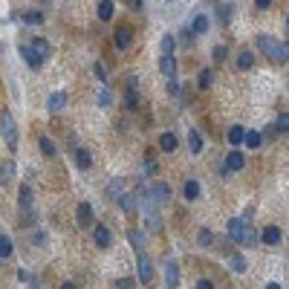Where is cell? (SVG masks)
Returning <instances> with one entry per match:
<instances>
[{
	"label": "cell",
	"mask_w": 289,
	"mask_h": 289,
	"mask_svg": "<svg viewBox=\"0 0 289 289\" xmlns=\"http://www.w3.org/2000/svg\"><path fill=\"white\" fill-rule=\"evenodd\" d=\"M257 46H260L272 61H286L289 58L286 41H275V38H269V35H257Z\"/></svg>",
	"instance_id": "cell-1"
},
{
	"label": "cell",
	"mask_w": 289,
	"mask_h": 289,
	"mask_svg": "<svg viewBox=\"0 0 289 289\" xmlns=\"http://www.w3.org/2000/svg\"><path fill=\"white\" fill-rule=\"evenodd\" d=\"M0 136H3L6 145H9V150H18V125H15L12 113L0 116Z\"/></svg>",
	"instance_id": "cell-2"
},
{
	"label": "cell",
	"mask_w": 289,
	"mask_h": 289,
	"mask_svg": "<svg viewBox=\"0 0 289 289\" xmlns=\"http://www.w3.org/2000/svg\"><path fill=\"white\" fill-rule=\"evenodd\" d=\"M243 165H246L243 153H240V150H231L229 156H226V162H223V176H229V173L243 171Z\"/></svg>",
	"instance_id": "cell-3"
},
{
	"label": "cell",
	"mask_w": 289,
	"mask_h": 289,
	"mask_svg": "<svg viewBox=\"0 0 289 289\" xmlns=\"http://www.w3.org/2000/svg\"><path fill=\"white\" fill-rule=\"evenodd\" d=\"M139 78L136 75H127V92H125V107L127 110H136L139 107Z\"/></svg>",
	"instance_id": "cell-4"
},
{
	"label": "cell",
	"mask_w": 289,
	"mask_h": 289,
	"mask_svg": "<svg viewBox=\"0 0 289 289\" xmlns=\"http://www.w3.org/2000/svg\"><path fill=\"white\" fill-rule=\"evenodd\" d=\"M148 194H150V200H153L156 206H165V203H171V194H173V191H171V185H168V182H156V185L148 191Z\"/></svg>",
	"instance_id": "cell-5"
},
{
	"label": "cell",
	"mask_w": 289,
	"mask_h": 289,
	"mask_svg": "<svg viewBox=\"0 0 289 289\" xmlns=\"http://www.w3.org/2000/svg\"><path fill=\"white\" fill-rule=\"evenodd\" d=\"M165 283H168V289L179 286V266L173 257H165Z\"/></svg>",
	"instance_id": "cell-6"
},
{
	"label": "cell",
	"mask_w": 289,
	"mask_h": 289,
	"mask_svg": "<svg viewBox=\"0 0 289 289\" xmlns=\"http://www.w3.org/2000/svg\"><path fill=\"white\" fill-rule=\"evenodd\" d=\"M92 240H95V246H99V249H107V246L113 243V234H110V229H107L104 223H99V226L92 229Z\"/></svg>",
	"instance_id": "cell-7"
},
{
	"label": "cell",
	"mask_w": 289,
	"mask_h": 289,
	"mask_svg": "<svg viewBox=\"0 0 289 289\" xmlns=\"http://www.w3.org/2000/svg\"><path fill=\"white\" fill-rule=\"evenodd\" d=\"M136 272H139V280H142V283H150V280H153V266H150L148 254H139Z\"/></svg>",
	"instance_id": "cell-8"
},
{
	"label": "cell",
	"mask_w": 289,
	"mask_h": 289,
	"mask_svg": "<svg viewBox=\"0 0 289 289\" xmlns=\"http://www.w3.org/2000/svg\"><path fill=\"white\" fill-rule=\"evenodd\" d=\"M119 203H122V211H125L127 217H136V214H139V200H136V194L125 191V194L119 197Z\"/></svg>",
	"instance_id": "cell-9"
},
{
	"label": "cell",
	"mask_w": 289,
	"mask_h": 289,
	"mask_svg": "<svg viewBox=\"0 0 289 289\" xmlns=\"http://www.w3.org/2000/svg\"><path fill=\"white\" fill-rule=\"evenodd\" d=\"M246 226H249V223H246L243 217H231V220H229V226H226V229H229V237H231L234 243H240V240H243V231H246Z\"/></svg>",
	"instance_id": "cell-10"
},
{
	"label": "cell",
	"mask_w": 289,
	"mask_h": 289,
	"mask_svg": "<svg viewBox=\"0 0 289 289\" xmlns=\"http://www.w3.org/2000/svg\"><path fill=\"white\" fill-rule=\"evenodd\" d=\"M113 44H116V49H127V46L133 44V32H130V26H119V29H116Z\"/></svg>",
	"instance_id": "cell-11"
},
{
	"label": "cell",
	"mask_w": 289,
	"mask_h": 289,
	"mask_svg": "<svg viewBox=\"0 0 289 289\" xmlns=\"http://www.w3.org/2000/svg\"><path fill=\"white\" fill-rule=\"evenodd\" d=\"M159 69L168 81H176V58L173 55H162L159 58Z\"/></svg>",
	"instance_id": "cell-12"
},
{
	"label": "cell",
	"mask_w": 289,
	"mask_h": 289,
	"mask_svg": "<svg viewBox=\"0 0 289 289\" xmlns=\"http://www.w3.org/2000/svg\"><path fill=\"white\" fill-rule=\"evenodd\" d=\"M67 102H69V95L58 90V92H52V95H49L46 107H49V113H58V110H64V107H67Z\"/></svg>",
	"instance_id": "cell-13"
},
{
	"label": "cell",
	"mask_w": 289,
	"mask_h": 289,
	"mask_svg": "<svg viewBox=\"0 0 289 289\" xmlns=\"http://www.w3.org/2000/svg\"><path fill=\"white\" fill-rule=\"evenodd\" d=\"M21 58H23V61H26L32 69H41V67H44V61L35 55V49H32L29 44H21Z\"/></svg>",
	"instance_id": "cell-14"
},
{
	"label": "cell",
	"mask_w": 289,
	"mask_h": 289,
	"mask_svg": "<svg viewBox=\"0 0 289 289\" xmlns=\"http://www.w3.org/2000/svg\"><path fill=\"white\" fill-rule=\"evenodd\" d=\"M29 46L35 49V55L41 58V61H46V58L52 55V46H49V41H44V38H35V41H29Z\"/></svg>",
	"instance_id": "cell-15"
},
{
	"label": "cell",
	"mask_w": 289,
	"mask_h": 289,
	"mask_svg": "<svg viewBox=\"0 0 289 289\" xmlns=\"http://www.w3.org/2000/svg\"><path fill=\"white\" fill-rule=\"evenodd\" d=\"M104 194H107V200H119V197L125 194V179H122V176L110 179V182H107V191H104Z\"/></svg>",
	"instance_id": "cell-16"
},
{
	"label": "cell",
	"mask_w": 289,
	"mask_h": 289,
	"mask_svg": "<svg viewBox=\"0 0 289 289\" xmlns=\"http://www.w3.org/2000/svg\"><path fill=\"white\" fill-rule=\"evenodd\" d=\"M243 145H246V148H260V145H263V133H260V130H246V136H243Z\"/></svg>",
	"instance_id": "cell-17"
},
{
	"label": "cell",
	"mask_w": 289,
	"mask_h": 289,
	"mask_svg": "<svg viewBox=\"0 0 289 289\" xmlns=\"http://www.w3.org/2000/svg\"><path fill=\"white\" fill-rule=\"evenodd\" d=\"M72 156H75V162H78V168H81V171L92 168V156H90V153H87L84 148H75V150H72Z\"/></svg>",
	"instance_id": "cell-18"
},
{
	"label": "cell",
	"mask_w": 289,
	"mask_h": 289,
	"mask_svg": "<svg viewBox=\"0 0 289 289\" xmlns=\"http://www.w3.org/2000/svg\"><path fill=\"white\" fill-rule=\"evenodd\" d=\"M280 237H283V234H280V229H277V226H269V229H263V234H260V240L269 243V246L280 243Z\"/></svg>",
	"instance_id": "cell-19"
},
{
	"label": "cell",
	"mask_w": 289,
	"mask_h": 289,
	"mask_svg": "<svg viewBox=\"0 0 289 289\" xmlns=\"http://www.w3.org/2000/svg\"><path fill=\"white\" fill-rule=\"evenodd\" d=\"M127 237H130V246H133V249H136V252L142 254V249H145V231L130 229V231H127Z\"/></svg>",
	"instance_id": "cell-20"
},
{
	"label": "cell",
	"mask_w": 289,
	"mask_h": 289,
	"mask_svg": "<svg viewBox=\"0 0 289 289\" xmlns=\"http://www.w3.org/2000/svg\"><path fill=\"white\" fill-rule=\"evenodd\" d=\"M229 269H231V272H237V275H243V272L249 269V263H246V257H243V254H231V257H229Z\"/></svg>",
	"instance_id": "cell-21"
},
{
	"label": "cell",
	"mask_w": 289,
	"mask_h": 289,
	"mask_svg": "<svg viewBox=\"0 0 289 289\" xmlns=\"http://www.w3.org/2000/svg\"><path fill=\"white\" fill-rule=\"evenodd\" d=\"M208 26H211V21H208L206 15H197L194 23H191V32H194V35H206Z\"/></svg>",
	"instance_id": "cell-22"
},
{
	"label": "cell",
	"mask_w": 289,
	"mask_h": 289,
	"mask_svg": "<svg viewBox=\"0 0 289 289\" xmlns=\"http://www.w3.org/2000/svg\"><path fill=\"white\" fill-rule=\"evenodd\" d=\"M217 21H220V26H229L231 23V3H217Z\"/></svg>",
	"instance_id": "cell-23"
},
{
	"label": "cell",
	"mask_w": 289,
	"mask_h": 289,
	"mask_svg": "<svg viewBox=\"0 0 289 289\" xmlns=\"http://www.w3.org/2000/svg\"><path fill=\"white\" fill-rule=\"evenodd\" d=\"M92 223V206L90 203H81L78 206V226H90Z\"/></svg>",
	"instance_id": "cell-24"
},
{
	"label": "cell",
	"mask_w": 289,
	"mask_h": 289,
	"mask_svg": "<svg viewBox=\"0 0 289 289\" xmlns=\"http://www.w3.org/2000/svg\"><path fill=\"white\" fill-rule=\"evenodd\" d=\"M188 148H191V153H203V136H200V130H188Z\"/></svg>",
	"instance_id": "cell-25"
},
{
	"label": "cell",
	"mask_w": 289,
	"mask_h": 289,
	"mask_svg": "<svg viewBox=\"0 0 289 289\" xmlns=\"http://www.w3.org/2000/svg\"><path fill=\"white\" fill-rule=\"evenodd\" d=\"M12 252H15V246H12V237L0 234V260H9Z\"/></svg>",
	"instance_id": "cell-26"
},
{
	"label": "cell",
	"mask_w": 289,
	"mask_h": 289,
	"mask_svg": "<svg viewBox=\"0 0 289 289\" xmlns=\"http://www.w3.org/2000/svg\"><path fill=\"white\" fill-rule=\"evenodd\" d=\"M159 148L165 150V153H173V150H176V136H173V133H162V136H159Z\"/></svg>",
	"instance_id": "cell-27"
},
{
	"label": "cell",
	"mask_w": 289,
	"mask_h": 289,
	"mask_svg": "<svg viewBox=\"0 0 289 289\" xmlns=\"http://www.w3.org/2000/svg\"><path fill=\"white\" fill-rule=\"evenodd\" d=\"M18 191H21V194H18V197H21V208L26 211V208L32 206V188H29V182H23Z\"/></svg>",
	"instance_id": "cell-28"
},
{
	"label": "cell",
	"mask_w": 289,
	"mask_h": 289,
	"mask_svg": "<svg viewBox=\"0 0 289 289\" xmlns=\"http://www.w3.org/2000/svg\"><path fill=\"white\" fill-rule=\"evenodd\" d=\"M182 194H185V200H197V197H200V182H197V179H188V182L182 185Z\"/></svg>",
	"instance_id": "cell-29"
},
{
	"label": "cell",
	"mask_w": 289,
	"mask_h": 289,
	"mask_svg": "<svg viewBox=\"0 0 289 289\" xmlns=\"http://www.w3.org/2000/svg\"><path fill=\"white\" fill-rule=\"evenodd\" d=\"M15 179V162H3L0 165V182H12Z\"/></svg>",
	"instance_id": "cell-30"
},
{
	"label": "cell",
	"mask_w": 289,
	"mask_h": 289,
	"mask_svg": "<svg viewBox=\"0 0 289 289\" xmlns=\"http://www.w3.org/2000/svg\"><path fill=\"white\" fill-rule=\"evenodd\" d=\"M113 0H102V3H99V18H102V21H110V18H113Z\"/></svg>",
	"instance_id": "cell-31"
},
{
	"label": "cell",
	"mask_w": 289,
	"mask_h": 289,
	"mask_svg": "<svg viewBox=\"0 0 289 289\" xmlns=\"http://www.w3.org/2000/svg\"><path fill=\"white\" fill-rule=\"evenodd\" d=\"M243 136H246V127H240V125H234L229 130V142H231V145H243Z\"/></svg>",
	"instance_id": "cell-32"
},
{
	"label": "cell",
	"mask_w": 289,
	"mask_h": 289,
	"mask_svg": "<svg viewBox=\"0 0 289 289\" xmlns=\"http://www.w3.org/2000/svg\"><path fill=\"white\" fill-rule=\"evenodd\" d=\"M254 67V55L252 52H240L237 55V69H252Z\"/></svg>",
	"instance_id": "cell-33"
},
{
	"label": "cell",
	"mask_w": 289,
	"mask_h": 289,
	"mask_svg": "<svg viewBox=\"0 0 289 289\" xmlns=\"http://www.w3.org/2000/svg\"><path fill=\"white\" fill-rule=\"evenodd\" d=\"M173 46H176V38L173 35H162V55H173Z\"/></svg>",
	"instance_id": "cell-34"
},
{
	"label": "cell",
	"mask_w": 289,
	"mask_h": 289,
	"mask_svg": "<svg viewBox=\"0 0 289 289\" xmlns=\"http://www.w3.org/2000/svg\"><path fill=\"white\" fill-rule=\"evenodd\" d=\"M38 145H41V150H44L46 156H55V145H52V139L49 136H41L38 139Z\"/></svg>",
	"instance_id": "cell-35"
},
{
	"label": "cell",
	"mask_w": 289,
	"mask_h": 289,
	"mask_svg": "<svg viewBox=\"0 0 289 289\" xmlns=\"http://www.w3.org/2000/svg\"><path fill=\"white\" fill-rule=\"evenodd\" d=\"M197 240H200V246H211V243H214L211 229H200V231H197Z\"/></svg>",
	"instance_id": "cell-36"
},
{
	"label": "cell",
	"mask_w": 289,
	"mask_h": 289,
	"mask_svg": "<svg viewBox=\"0 0 289 289\" xmlns=\"http://www.w3.org/2000/svg\"><path fill=\"white\" fill-rule=\"evenodd\" d=\"M240 243H246V246H257V231L252 229V226H246V231H243V240Z\"/></svg>",
	"instance_id": "cell-37"
},
{
	"label": "cell",
	"mask_w": 289,
	"mask_h": 289,
	"mask_svg": "<svg viewBox=\"0 0 289 289\" xmlns=\"http://www.w3.org/2000/svg\"><path fill=\"white\" fill-rule=\"evenodd\" d=\"M211 81H214V72H211V69H203V72H200V87L208 90V87H211Z\"/></svg>",
	"instance_id": "cell-38"
},
{
	"label": "cell",
	"mask_w": 289,
	"mask_h": 289,
	"mask_svg": "<svg viewBox=\"0 0 289 289\" xmlns=\"http://www.w3.org/2000/svg\"><path fill=\"white\" fill-rule=\"evenodd\" d=\"M275 130H280V133H286V130H289V113L277 116V122H275Z\"/></svg>",
	"instance_id": "cell-39"
},
{
	"label": "cell",
	"mask_w": 289,
	"mask_h": 289,
	"mask_svg": "<svg viewBox=\"0 0 289 289\" xmlns=\"http://www.w3.org/2000/svg\"><path fill=\"white\" fill-rule=\"evenodd\" d=\"M23 21H26V23H44V15H41V12H26V15H23Z\"/></svg>",
	"instance_id": "cell-40"
},
{
	"label": "cell",
	"mask_w": 289,
	"mask_h": 289,
	"mask_svg": "<svg viewBox=\"0 0 289 289\" xmlns=\"http://www.w3.org/2000/svg\"><path fill=\"white\" fill-rule=\"evenodd\" d=\"M95 102H99V107H110V102H113V95H110V90H102V95H99Z\"/></svg>",
	"instance_id": "cell-41"
},
{
	"label": "cell",
	"mask_w": 289,
	"mask_h": 289,
	"mask_svg": "<svg viewBox=\"0 0 289 289\" xmlns=\"http://www.w3.org/2000/svg\"><path fill=\"white\" fill-rule=\"evenodd\" d=\"M92 72H95V78H99V81H104V84H107V69H104V64H95V67H92Z\"/></svg>",
	"instance_id": "cell-42"
},
{
	"label": "cell",
	"mask_w": 289,
	"mask_h": 289,
	"mask_svg": "<svg viewBox=\"0 0 289 289\" xmlns=\"http://www.w3.org/2000/svg\"><path fill=\"white\" fill-rule=\"evenodd\" d=\"M226 52H229L226 46H214V52H211V58H214V61H223V58H226Z\"/></svg>",
	"instance_id": "cell-43"
},
{
	"label": "cell",
	"mask_w": 289,
	"mask_h": 289,
	"mask_svg": "<svg viewBox=\"0 0 289 289\" xmlns=\"http://www.w3.org/2000/svg\"><path fill=\"white\" fill-rule=\"evenodd\" d=\"M116 289H133V277H122V280H116Z\"/></svg>",
	"instance_id": "cell-44"
},
{
	"label": "cell",
	"mask_w": 289,
	"mask_h": 289,
	"mask_svg": "<svg viewBox=\"0 0 289 289\" xmlns=\"http://www.w3.org/2000/svg\"><path fill=\"white\" fill-rule=\"evenodd\" d=\"M32 243H35V246H44V243H46V234H44V231H35V234H32Z\"/></svg>",
	"instance_id": "cell-45"
},
{
	"label": "cell",
	"mask_w": 289,
	"mask_h": 289,
	"mask_svg": "<svg viewBox=\"0 0 289 289\" xmlns=\"http://www.w3.org/2000/svg\"><path fill=\"white\" fill-rule=\"evenodd\" d=\"M142 171H145V173H156V162H153V159H145Z\"/></svg>",
	"instance_id": "cell-46"
},
{
	"label": "cell",
	"mask_w": 289,
	"mask_h": 289,
	"mask_svg": "<svg viewBox=\"0 0 289 289\" xmlns=\"http://www.w3.org/2000/svg\"><path fill=\"white\" fill-rule=\"evenodd\" d=\"M168 90H171L173 95H179V92H182V90H179V84H176V81H168Z\"/></svg>",
	"instance_id": "cell-47"
},
{
	"label": "cell",
	"mask_w": 289,
	"mask_h": 289,
	"mask_svg": "<svg viewBox=\"0 0 289 289\" xmlns=\"http://www.w3.org/2000/svg\"><path fill=\"white\" fill-rule=\"evenodd\" d=\"M18 280H23V283H29V272H26V269H21V272H18Z\"/></svg>",
	"instance_id": "cell-48"
},
{
	"label": "cell",
	"mask_w": 289,
	"mask_h": 289,
	"mask_svg": "<svg viewBox=\"0 0 289 289\" xmlns=\"http://www.w3.org/2000/svg\"><path fill=\"white\" fill-rule=\"evenodd\" d=\"M254 6H257V9H269V6H272V0H257Z\"/></svg>",
	"instance_id": "cell-49"
},
{
	"label": "cell",
	"mask_w": 289,
	"mask_h": 289,
	"mask_svg": "<svg viewBox=\"0 0 289 289\" xmlns=\"http://www.w3.org/2000/svg\"><path fill=\"white\" fill-rule=\"evenodd\" d=\"M197 289H214V286H211V280H200V283H197Z\"/></svg>",
	"instance_id": "cell-50"
},
{
	"label": "cell",
	"mask_w": 289,
	"mask_h": 289,
	"mask_svg": "<svg viewBox=\"0 0 289 289\" xmlns=\"http://www.w3.org/2000/svg\"><path fill=\"white\" fill-rule=\"evenodd\" d=\"M29 289H41V283H35L32 277H29Z\"/></svg>",
	"instance_id": "cell-51"
},
{
	"label": "cell",
	"mask_w": 289,
	"mask_h": 289,
	"mask_svg": "<svg viewBox=\"0 0 289 289\" xmlns=\"http://www.w3.org/2000/svg\"><path fill=\"white\" fill-rule=\"evenodd\" d=\"M61 289H75V283H61Z\"/></svg>",
	"instance_id": "cell-52"
},
{
	"label": "cell",
	"mask_w": 289,
	"mask_h": 289,
	"mask_svg": "<svg viewBox=\"0 0 289 289\" xmlns=\"http://www.w3.org/2000/svg\"><path fill=\"white\" fill-rule=\"evenodd\" d=\"M266 289H283V286H280V283H269Z\"/></svg>",
	"instance_id": "cell-53"
},
{
	"label": "cell",
	"mask_w": 289,
	"mask_h": 289,
	"mask_svg": "<svg viewBox=\"0 0 289 289\" xmlns=\"http://www.w3.org/2000/svg\"><path fill=\"white\" fill-rule=\"evenodd\" d=\"M0 263H3V260H0Z\"/></svg>",
	"instance_id": "cell-54"
}]
</instances>
